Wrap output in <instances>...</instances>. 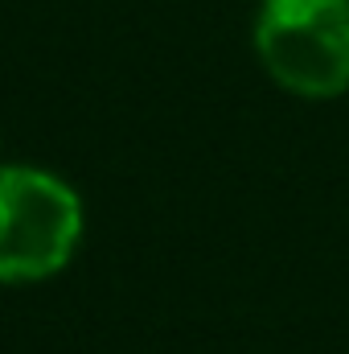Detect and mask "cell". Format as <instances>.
Segmentation results:
<instances>
[{"label": "cell", "instance_id": "1", "mask_svg": "<svg viewBox=\"0 0 349 354\" xmlns=\"http://www.w3.org/2000/svg\"><path fill=\"white\" fill-rule=\"evenodd\" d=\"M83 239V202L50 169L0 165V284L46 280Z\"/></svg>", "mask_w": 349, "mask_h": 354}, {"label": "cell", "instance_id": "2", "mask_svg": "<svg viewBox=\"0 0 349 354\" xmlns=\"http://www.w3.org/2000/svg\"><path fill=\"white\" fill-rule=\"evenodd\" d=\"M263 71L300 99L349 91V0H263L255 21Z\"/></svg>", "mask_w": 349, "mask_h": 354}]
</instances>
